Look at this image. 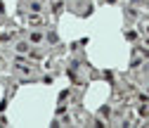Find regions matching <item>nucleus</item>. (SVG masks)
I'll list each match as a JSON object with an SVG mask.
<instances>
[{
	"label": "nucleus",
	"mask_w": 149,
	"mask_h": 128,
	"mask_svg": "<svg viewBox=\"0 0 149 128\" xmlns=\"http://www.w3.org/2000/svg\"><path fill=\"white\" fill-rule=\"evenodd\" d=\"M17 50H19V52H29V45H26V43H19Z\"/></svg>",
	"instance_id": "nucleus-2"
},
{
	"label": "nucleus",
	"mask_w": 149,
	"mask_h": 128,
	"mask_svg": "<svg viewBox=\"0 0 149 128\" xmlns=\"http://www.w3.org/2000/svg\"><path fill=\"white\" fill-rule=\"evenodd\" d=\"M147 31H149V29H147Z\"/></svg>",
	"instance_id": "nucleus-3"
},
{
	"label": "nucleus",
	"mask_w": 149,
	"mask_h": 128,
	"mask_svg": "<svg viewBox=\"0 0 149 128\" xmlns=\"http://www.w3.org/2000/svg\"><path fill=\"white\" fill-rule=\"evenodd\" d=\"M31 40H33V43H38V40H43V33H38V31H36V33H31Z\"/></svg>",
	"instance_id": "nucleus-1"
}]
</instances>
